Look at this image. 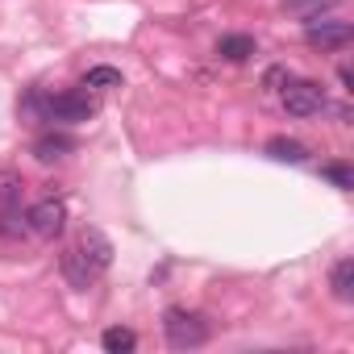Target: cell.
Returning <instances> with one entry per match:
<instances>
[{"instance_id":"cell-17","label":"cell","mask_w":354,"mask_h":354,"mask_svg":"<svg viewBox=\"0 0 354 354\" xmlns=\"http://www.w3.org/2000/svg\"><path fill=\"white\" fill-rule=\"evenodd\" d=\"M337 84H342V88L350 92V67H337Z\"/></svg>"},{"instance_id":"cell-13","label":"cell","mask_w":354,"mask_h":354,"mask_svg":"<svg viewBox=\"0 0 354 354\" xmlns=\"http://www.w3.org/2000/svg\"><path fill=\"white\" fill-rule=\"evenodd\" d=\"M17 205H21V175L0 171V209H17Z\"/></svg>"},{"instance_id":"cell-2","label":"cell","mask_w":354,"mask_h":354,"mask_svg":"<svg viewBox=\"0 0 354 354\" xmlns=\"http://www.w3.org/2000/svg\"><path fill=\"white\" fill-rule=\"evenodd\" d=\"M162 333H167V342L175 346V350H196V346H205L209 342V321L201 317V313H192V308H167L162 313Z\"/></svg>"},{"instance_id":"cell-10","label":"cell","mask_w":354,"mask_h":354,"mask_svg":"<svg viewBox=\"0 0 354 354\" xmlns=\"http://www.w3.org/2000/svg\"><path fill=\"white\" fill-rule=\"evenodd\" d=\"M329 288L337 300H354V259H337L329 271Z\"/></svg>"},{"instance_id":"cell-4","label":"cell","mask_w":354,"mask_h":354,"mask_svg":"<svg viewBox=\"0 0 354 354\" xmlns=\"http://www.w3.org/2000/svg\"><path fill=\"white\" fill-rule=\"evenodd\" d=\"M325 88L321 84H313V80H288L283 84V109L292 113V117H317V113H325Z\"/></svg>"},{"instance_id":"cell-14","label":"cell","mask_w":354,"mask_h":354,"mask_svg":"<svg viewBox=\"0 0 354 354\" xmlns=\"http://www.w3.org/2000/svg\"><path fill=\"white\" fill-rule=\"evenodd\" d=\"M321 175H325L333 188H342V192H350V188H354V171H350L346 162H321Z\"/></svg>"},{"instance_id":"cell-9","label":"cell","mask_w":354,"mask_h":354,"mask_svg":"<svg viewBox=\"0 0 354 354\" xmlns=\"http://www.w3.org/2000/svg\"><path fill=\"white\" fill-rule=\"evenodd\" d=\"M267 158H275V162H304L308 158V146L296 142V138H271L267 142Z\"/></svg>"},{"instance_id":"cell-11","label":"cell","mask_w":354,"mask_h":354,"mask_svg":"<svg viewBox=\"0 0 354 354\" xmlns=\"http://www.w3.org/2000/svg\"><path fill=\"white\" fill-rule=\"evenodd\" d=\"M100 346H104L109 354H129V350H138V333L125 329V325H113V329L100 333Z\"/></svg>"},{"instance_id":"cell-12","label":"cell","mask_w":354,"mask_h":354,"mask_svg":"<svg viewBox=\"0 0 354 354\" xmlns=\"http://www.w3.org/2000/svg\"><path fill=\"white\" fill-rule=\"evenodd\" d=\"M125 84V75L117 71V67H92L88 75H84V88L88 92H113V88H121Z\"/></svg>"},{"instance_id":"cell-16","label":"cell","mask_w":354,"mask_h":354,"mask_svg":"<svg viewBox=\"0 0 354 354\" xmlns=\"http://www.w3.org/2000/svg\"><path fill=\"white\" fill-rule=\"evenodd\" d=\"M288 80H292V75H288V71H283V67H271V71H267V75H263V84H267V88H271V92H283V88H279V84H288Z\"/></svg>"},{"instance_id":"cell-3","label":"cell","mask_w":354,"mask_h":354,"mask_svg":"<svg viewBox=\"0 0 354 354\" xmlns=\"http://www.w3.org/2000/svg\"><path fill=\"white\" fill-rule=\"evenodd\" d=\"M92 113H96V100L88 96V88H84V92H59V96H46V100H42V117H46V121L80 125V121H88Z\"/></svg>"},{"instance_id":"cell-15","label":"cell","mask_w":354,"mask_h":354,"mask_svg":"<svg viewBox=\"0 0 354 354\" xmlns=\"http://www.w3.org/2000/svg\"><path fill=\"white\" fill-rule=\"evenodd\" d=\"M26 221L17 217V209H0V238H21Z\"/></svg>"},{"instance_id":"cell-7","label":"cell","mask_w":354,"mask_h":354,"mask_svg":"<svg viewBox=\"0 0 354 354\" xmlns=\"http://www.w3.org/2000/svg\"><path fill=\"white\" fill-rule=\"evenodd\" d=\"M217 55L230 59V63H246L250 55H259V42H254L250 34H225V38L217 42Z\"/></svg>"},{"instance_id":"cell-18","label":"cell","mask_w":354,"mask_h":354,"mask_svg":"<svg viewBox=\"0 0 354 354\" xmlns=\"http://www.w3.org/2000/svg\"><path fill=\"white\" fill-rule=\"evenodd\" d=\"M292 9H300V5H329V0H288Z\"/></svg>"},{"instance_id":"cell-6","label":"cell","mask_w":354,"mask_h":354,"mask_svg":"<svg viewBox=\"0 0 354 354\" xmlns=\"http://www.w3.org/2000/svg\"><path fill=\"white\" fill-rule=\"evenodd\" d=\"M350 38H354V30H350V21H333V17H308V30H304V42L308 46H317V50H342V46H350Z\"/></svg>"},{"instance_id":"cell-1","label":"cell","mask_w":354,"mask_h":354,"mask_svg":"<svg viewBox=\"0 0 354 354\" xmlns=\"http://www.w3.org/2000/svg\"><path fill=\"white\" fill-rule=\"evenodd\" d=\"M109 263H113V242H109L100 230H84V234L63 250V275H67V283L80 288V292H84L96 275H104Z\"/></svg>"},{"instance_id":"cell-5","label":"cell","mask_w":354,"mask_h":354,"mask_svg":"<svg viewBox=\"0 0 354 354\" xmlns=\"http://www.w3.org/2000/svg\"><path fill=\"white\" fill-rule=\"evenodd\" d=\"M26 230L34 234V238H59L63 230H67V205L63 201H55V196H46V201H38L30 213H26Z\"/></svg>"},{"instance_id":"cell-8","label":"cell","mask_w":354,"mask_h":354,"mask_svg":"<svg viewBox=\"0 0 354 354\" xmlns=\"http://www.w3.org/2000/svg\"><path fill=\"white\" fill-rule=\"evenodd\" d=\"M71 150H75V138H67V133H42L34 142V158L38 162H55V158H63Z\"/></svg>"}]
</instances>
